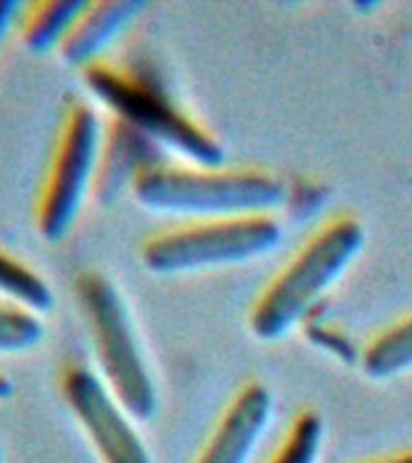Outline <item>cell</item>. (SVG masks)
<instances>
[{
	"label": "cell",
	"instance_id": "5b68a950",
	"mask_svg": "<svg viewBox=\"0 0 412 463\" xmlns=\"http://www.w3.org/2000/svg\"><path fill=\"white\" fill-rule=\"evenodd\" d=\"M282 241L275 215L188 220L154 232L140 244V260L154 275H186L260 259Z\"/></svg>",
	"mask_w": 412,
	"mask_h": 463
},
{
	"label": "cell",
	"instance_id": "2e32d148",
	"mask_svg": "<svg viewBox=\"0 0 412 463\" xmlns=\"http://www.w3.org/2000/svg\"><path fill=\"white\" fill-rule=\"evenodd\" d=\"M17 13H20V3H14V0H0V43H3L10 27L17 20Z\"/></svg>",
	"mask_w": 412,
	"mask_h": 463
},
{
	"label": "cell",
	"instance_id": "3957f363",
	"mask_svg": "<svg viewBox=\"0 0 412 463\" xmlns=\"http://www.w3.org/2000/svg\"><path fill=\"white\" fill-rule=\"evenodd\" d=\"M364 239V227L352 215L332 217L321 224L256 299L248 314L253 335L277 340L304 324L360 256Z\"/></svg>",
	"mask_w": 412,
	"mask_h": 463
},
{
	"label": "cell",
	"instance_id": "6da1fadb",
	"mask_svg": "<svg viewBox=\"0 0 412 463\" xmlns=\"http://www.w3.org/2000/svg\"><path fill=\"white\" fill-rule=\"evenodd\" d=\"M80 75L108 114L133 123L164 152H173L186 165H224L222 143L173 99L172 90L154 68L101 58L80 71Z\"/></svg>",
	"mask_w": 412,
	"mask_h": 463
},
{
	"label": "cell",
	"instance_id": "ac0fdd59",
	"mask_svg": "<svg viewBox=\"0 0 412 463\" xmlns=\"http://www.w3.org/2000/svg\"><path fill=\"white\" fill-rule=\"evenodd\" d=\"M0 463H3V449H0Z\"/></svg>",
	"mask_w": 412,
	"mask_h": 463
},
{
	"label": "cell",
	"instance_id": "4fadbf2b",
	"mask_svg": "<svg viewBox=\"0 0 412 463\" xmlns=\"http://www.w3.org/2000/svg\"><path fill=\"white\" fill-rule=\"evenodd\" d=\"M0 297L39 317L53 307V289L43 275L5 249H0Z\"/></svg>",
	"mask_w": 412,
	"mask_h": 463
},
{
	"label": "cell",
	"instance_id": "9c48e42d",
	"mask_svg": "<svg viewBox=\"0 0 412 463\" xmlns=\"http://www.w3.org/2000/svg\"><path fill=\"white\" fill-rule=\"evenodd\" d=\"M273 415V396L260 382L246 383L217 420L195 463H248Z\"/></svg>",
	"mask_w": 412,
	"mask_h": 463
},
{
	"label": "cell",
	"instance_id": "30bf717a",
	"mask_svg": "<svg viewBox=\"0 0 412 463\" xmlns=\"http://www.w3.org/2000/svg\"><path fill=\"white\" fill-rule=\"evenodd\" d=\"M147 10L143 0H85L68 29L58 56L68 68L85 71L87 65L107 58L111 43Z\"/></svg>",
	"mask_w": 412,
	"mask_h": 463
},
{
	"label": "cell",
	"instance_id": "8992f818",
	"mask_svg": "<svg viewBox=\"0 0 412 463\" xmlns=\"http://www.w3.org/2000/svg\"><path fill=\"white\" fill-rule=\"evenodd\" d=\"M101 121L85 99H72L58 123L42 186L36 194L34 227L39 237L56 244L70 232L87 195L92 194Z\"/></svg>",
	"mask_w": 412,
	"mask_h": 463
},
{
	"label": "cell",
	"instance_id": "9a60e30c",
	"mask_svg": "<svg viewBox=\"0 0 412 463\" xmlns=\"http://www.w3.org/2000/svg\"><path fill=\"white\" fill-rule=\"evenodd\" d=\"M43 340V321L39 314L17 304L0 302V354H22Z\"/></svg>",
	"mask_w": 412,
	"mask_h": 463
},
{
	"label": "cell",
	"instance_id": "277c9868",
	"mask_svg": "<svg viewBox=\"0 0 412 463\" xmlns=\"http://www.w3.org/2000/svg\"><path fill=\"white\" fill-rule=\"evenodd\" d=\"M75 297L94 345V360L107 389L136 422H150L159 393L126 297L107 273L87 268L75 278Z\"/></svg>",
	"mask_w": 412,
	"mask_h": 463
},
{
	"label": "cell",
	"instance_id": "52a82bcc",
	"mask_svg": "<svg viewBox=\"0 0 412 463\" xmlns=\"http://www.w3.org/2000/svg\"><path fill=\"white\" fill-rule=\"evenodd\" d=\"M58 389L101 463H152L143 437L101 376L85 362H65Z\"/></svg>",
	"mask_w": 412,
	"mask_h": 463
},
{
	"label": "cell",
	"instance_id": "8fae6325",
	"mask_svg": "<svg viewBox=\"0 0 412 463\" xmlns=\"http://www.w3.org/2000/svg\"><path fill=\"white\" fill-rule=\"evenodd\" d=\"M85 0H32L20 5L14 27L22 46L32 53L58 51Z\"/></svg>",
	"mask_w": 412,
	"mask_h": 463
},
{
	"label": "cell",
	"instance_id": "ba28073f",
	"mask_svg": "<svg viewBox=\"0 0 412 463\" xmlns=\"http://www.w3.org/2000/svg\"><path fill=\"white\" fill-rule=\"evenodd\" d=\"M162 159H169L150 136L116 114L101 123L99 152L94 166L92 198L99 208L114 205L121 194L130 191L136 179Z\"/></svg>",
	"mask_w": 412,
	"mask_h": 463
},
{
	"label": "cell",
	"instance_id": "5bb4252c",
	"mask_svg": "<svg viewBox=\"0 0 412 463\" xmlns=\"http://www.w3.org/2000/svg\"><path fill=\"white\" fill-rule=\"evenodd\" d=\"M323 447V420L316 411H302L292 420L280 447L267 463H316Z\"/></svg>",
	"mask_w": 412,
	"mask_h": 463
},
{
	"label": "cell",
	"instance_id": "e0dca14e",
	"mask_svg": "<svg viewBox=\"0 0 412 463\" xmlns=\"http://www.w3.org/2000/svg\"><path fill=\"white\" fill-rule=\"evenodd\" d=\"M369 463H412V451H405V454H396V456H386V458H379V461H369Z\"/></svg>",
	"mask_w": 412,
	"mask_h": 463
},
{
	"label": "cell",
	"instance_id": "7c38bea8",
	"mask_svg": "<svg viewBox=\"0 0 412 463\" xmlns=\"http://www.w3.org/2000/svg\"><path fill=\"white\" fill-rule=\"evenodd\" d=\"M361 369L371 379H390L412 369V314L389 326L361 353Z\"/></svg>",
	"mask_w": 412,
	"mask_h": 463
},
{
	"label": "cell",
	"instance_id": "7a4b0ae2",
	"mask_svg": "<svg viewBox=\"0 0 412 463\" xmlns=\"http://www.w3.org/2000/svg\"><path fill=\"white\" fill-rule=\"evenodd\" d=\"M130 194L143 208L188 220L273 215L287 188L263 169L198 166L162 159L136 179Z\"/></svg>",
	"mask_w": 412,
	"mask_h": 463
}]
</instances>
